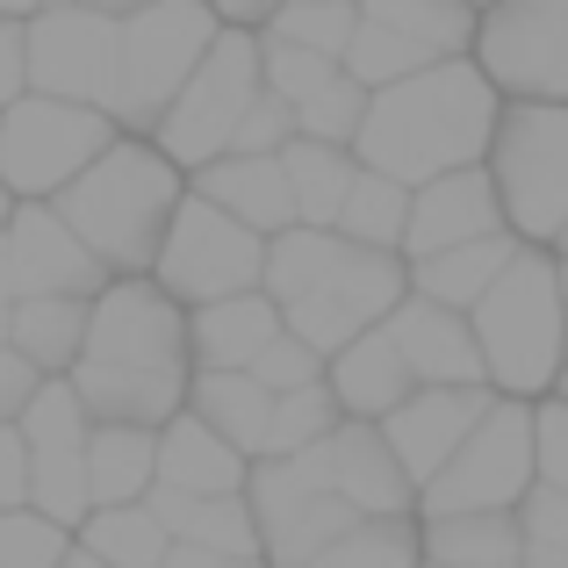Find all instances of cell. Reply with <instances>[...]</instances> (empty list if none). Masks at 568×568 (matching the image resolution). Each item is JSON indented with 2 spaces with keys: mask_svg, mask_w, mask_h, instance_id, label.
Wrapping results in <instances>:
<instances>
[{
  "mask_svg": "<svg viewBox=\"0 0 568 568\" xmlns=\"http://www.w3.org/2000/svg\"><path fill=\"white\" fill-rule=\"evenodd\" d=\"M72 396L94 425H144L166 432L187 410V310L152 274H123L87 310V346L72 361Z\"/></svg>",
  "mask_w": 568,
  "mask_h": 568,
  "instance_id": "obj_1",
  "label": "cell"
},
{
  "mask_svg": "<svg viewBox=\"0 0 568 568\" xmlns=\"http://www.w3.org/2000/svg\"><path fill=\"white\" fill-rule=\"evenodd\" d=\"M497 115H504V94L483 80V65L475 58H439V65L367 94L353 159L403 187H425L439 173L483 166L489 138H497Z\"/></svg>",
  "mask_w": 568,
  "mask_h": 568,
  "instance_id": "obj_2",
  "label": "cell"
},
{
  "mask_svg": "<svg viewBox=\"0 0 568 568\" xmlns=\"http://www.w3.org/2000/svg\"><path fill=\"white\" fill-rule=\"evenodd\" d=\"M260 288L274 295L281 324L332 361V353L353 346L361 332L388 324V310L410 295V266H403L396 252H367L338 231L288 223L281 237H266V281Z\"/></svg>",
  "mask_w": 568,
  "mask_h": 568,
  "instance_id": "obj_3",
  "label": "cell"
},
{
  "mask_svg": "<svg viewBox=\"0 0 568 568\" xmlns=\"http://www.w3.org/2000/svg\"><path fill=\"white\" fill-rule=\"evenodd\" d=\"M181 202H187V173L173 166L152 138H115L51 209L101 260V274L123 281V274H152L159 237H166V223H173Z\"/></svg>",
  "mask_w": 568,
  "mask_h": 568,
  "instance_id": "obj_4",
  "label": "cell"
},
{
  "mask_svg": "<svg viewBox=\"0 0 568 568\" xmlns=\"http://www.w3.org/2000/svg\"><path fill=\"white\" fill-rule=\"evenodd\" d=\"M475 353H483V382L497 396L540 403L555 396L568 367V303H561V260L547 245H518L497 288L468 310Z\"/></svg>",
  "mask_w": 568,
  "mask_h": 568,
  "instance_id": "obj_5",
  "label": "cell"
},
{
  "mask_svg": "<svg viewBox=\"0 0 568 568\" xmlns=\"http://www.w3.org/2000/svg\"><path fill=\"white\" fill-rule=\"evenodd\" d=\"M483 173L497 181L504 231L555 252L568 223V101H504Z\"/></svg>",
  "mask_w": 568,
  "mask_h": 568,
  "instance_id": "obj_6",
  "label": "cell"
},
{
  "mask_svg": "<svg viewBox=\"0 0 568 568\" xmlns=\"http://www.w3.org/2000/svg\"><path fill=\"white\" fill-rule=\"evenodd\" d=\"M223 37V22L202 0H152L144 14L123 22V58H115V94L109 115L123 138H152L159 115L181 101L194 65L209 58V43Z\"/></svg>",
  "mask_w": 568,
  "mask_h": 568,
  "instance_id": "obj_7",
  "label": "cell"
},
{
  "mask_svg": "<svg viewBox=\"0 0 568 568\" xmlns=\"http://www.w3.org/2000/svg\"><path fill=\"white\" fill-rule=\"evenodd\" d=\"M115 138L123 130L109 109L22 94L0 109V187H8V202H58Z\"/></svg>",
  "mask_w": 568,
  "mask_h": 568,
  "instance_id": "obj_8",
  "label": "cell"
},
{
  "mask_svg": "<svg viewBox=\"0 0 568 568\" xmlns=\"http://www.w3.org/2000/svg\"><path fill=\"white\" fill-rule=\"evenodd\" d=\"M260 94H266V87H260V29H223V37L209 43V58L194 65V80L181 87V101L159 115L152 144H159V152H166L181 173L216 166V159L231 152L245 109H252Z\"/></svg>",
  "mask_w": 568,
  "mask_h": 568,
  "instance_id": "obj_9",
  "label": "cell"
},
{
  "mask_svg": "<svg viewBox=\"0 0 568 568\" xmlns=\"http://www.w3.org/2000/svg\"><path fill=\"white\" fill-rule=\"evenodd\" d=\"M245 504H252V526H260V561L266 568H303L317 561L338 532H353V504L332 497V460L324 446L288 460H252L245 475Z\"/></svg>",
  "mask_w": 568,
  "mask_h": 568,
  "instance_id": "obj_10",
  "label": "cell"
},
{
  "mask_svg": "<svg viewBox=\"0 0 568 568\" xmlns=\"http://www.w3.org/2000/svg\"><path fill=\"white\" fill-rule=\"evenodd\" d=\"M532 475V403L497 396L483 425L460 439V454L417 489V518H460V511H518Z\"/></svg>",
  "mask_w": 568,
  "mask_h": 568,
  "instance_id": "obj_11",
  "label": "cell"
},
{
  "mask_svg": "<svg viewBox=\"0 0 568 568\" xmlns=\"http://www.w3.org/2000/svg\"><path fill=\"white\" fill-rule=\"evenodd\" d=\"M152 281L181 310L223 303V295H245V288H260V281H266V237L245 231L237 216H223L216 202H202V194L187 187V202L173 209L166 237H159Z\"/></svg>",
  "mask_w": 568,
  "mask_h": 568,
  "instance_id": "obj_12",
  "label": "cell"
},
{
  "mask_svg": "<svg viewBox=\"0 0 568 568\" xmlns=\"http://www.w3.org/2000/svg\"><path fill=\"white\" fill-rule=\"evenodd\" d=\"M468 58L504 101H568V0H489Z\"/></svg>",
  "mask_w": 568,
  "mask_h": 568,
  "instance_id": "obj_13",
  "label": "cell"
},
{
  "mask_svg": "<svg viewBox=\"0 0 568 568\" xmlns=\"http://www.w3.org/2000/svg\"><path fill=\"white\" fill-rule=\"evenodd\" d=\"M29 51V94L80 101V109H109L115 94V58H123V22L87 0H58L22 22Z\"/></svg>",
  "mask_w": 568,
  "mask_h": 568,
  "instance_id": "obj_14",
  "label": "cell"
},
{
  "mask_svg": "<svg viewBox=\"0 0 568 568\" xmlns=\"http://www.w3.org/2000/svg\"><path fill=\"white\" fill-rule=\"evenodd\" d=\"M87 403L72 396L65 375H51L29 396V410L14 417V432H22L29 446V511H43L51 526L80 532V518L94 511V497H87Z\"/></svg>",
  "mask_w": 568,
  "mask_h": 568,
  "instance_id": "obj_15",
  "label": "cell"
},
{
  "mask_svg": "<svg viewBox=\"0 0 568 568\" xmlns=\"http://www.w3.org/2000/svg\"><path fill=\"white\" fill-rule=\"evenodd\" d=\"M0 266H8L14 303L22 295H101L109 288L101 260L65 231V216L51 202H14L8 231H0Z\"/></svg>",
  "mask_w": 568,
  "mask_h": 568,
  "instance_id": "obj_16",
  "label": "cell"
},
{
  "mask_svg": "<svg viewBox=\"0 0 568 568\" xmlns=\"http://www.w3.org/2000/svg\"><path fill=\"white\" fill-rule=\"evenodd\" d=\"M489 403H497V388H410V396L382 417V439H388V454H396V468L410 475V489H425L432 475L460 454V439L483 425Z\"/></svg>",
  "mask_w": 568,
  "mask_h": 568,
  "instance_id": "obj_17",
  "label": "cell"
},
{
  "mask_svg": "<svg viewBox=\"0 0 568 568\" xmlns=\"http://www.w3.org/2000/svg\"><path fill=\"white\" fill-rule=\"evenodd\" d=\"M497 231H504L497 181H489L483 166H460V173H439V181L410 187V231H403V260H432V252L475 245V237H497Z\"/></svg>",
  "mask_w": 568,
  "mask_h": 568,
  "instance_id": "obj_18",
  "label": "cell"
},
{
  "mask_svg": "<svg viewBox=\"0 0 568 568\" xmlns=\"http://www.w3.org/2000/svg\"><path fill=\"white\" fill-rule=\"evenodd\" d=\"M388 338H396L403 367H410L417 388H489L483 382V353H475V332L460 310H439L425 303V295H403L396 310H388L382 324Z\"/></svg>",
  "mask_w": 568,
  "mask_h": 568,
  "instance_id": "obj_19",
  "label": "cell"
},
{
  "mask_svg": "<svg viewBox=\"0 0 568 568\" xmlns=\"http://www.w3.org/2000/svg\"><path fill=\"white\" fill-rule=\"evenodd\" d=\"M324 460H332V497L353 504V518H417V489H410V475L396 468L382 425L346 417V425L324 439Z\"/></svg>",
  "mask_w": 568,
  "mask_h": 568,
  "instance_id": "obj_20",
  "label": "cell"
},
{
  "mask_svg": "<svg viewBox=\"0 0 568 568\" xmlns=\"http://www.w3.org/2000/svg\"><path fill=\"white\" fill-rule=\"evenodd\" d=\"M288 332L266 288H245V295H223V303H202L187 310V361L194 375H245L274 338Z\"/></svg>",
  "mask_w": 568,
  "mask_h": 568,
  "instance_id": "obj_21",
  "label": "cell"
},
{
  "mask_svg": "<svg viewBox=\"0 0 568 568\" xmlns=\"http://www.w3.org/2000/svg\"><path fill=\"white\" fill-rule=\"evenodd\" d=\"M324 388H332V403H338V417H361V425H382L388 410H396L403 396H410V367H403V353H396V338L382 332H361L353 346H338L332 361H324Z\"/></svg>",
  "mask_w": 568,
  "mask_h": 568,
  "instance_id": "obj_22",
  "label": "cell"
},
{
  "mask_svg": "<svg viewBox=\"0 0 568 568\" xmlns=\"http://www.w3.org/2000/svg\"><path fill=\"white\" fill-rule=\"evenodd\" d=\"M187 187L202 194V202H216L223 216H237L245 231H260V237H281L295 223V194H288L281 159H237V152H223L216 166L187 173Z\"/></svg>",
  "mask_w": 568,
  "mask_h": 568,
  "instance_id": "obj_23",
  "label": "cell"
},
{
  "mask_svg": "<svg viewBox=\"0 0 568 568\" xmlns=\"http://www.w3.org/2000/svg\"><path fill=\"white\" fill-rule=\"evenodd\" d=\"M245 475L252 460L231 439H216L202 417L181 410L159 432V489H173V497H245Z\"/></svg>",
  "mask_w": 568,
  "mask_h": 568,
  "instance_id": "obj_24",
  "label": "cell"
},
{
  "mask_svg": "<svg viewBox=\"0 0 568 568\" xmlns=\"http://www.w3.org/2000/svg\"><path fill=\"white\" fill-rule=\"evenodd\" d=\"M159 511L173 547H194V555H223V561H260V526H252L245 497H173V489H152L144 497Z\"/></svg>",
  "mask_w": 568,
  "mask_h": 568,
  "instance_id": "obj_25",
  "label": "cell"
},
{
  "mask_svg": "<svg viewBox=\"0 0 568 568\" xmlns=\"http://www.w3.org/2000/svg\"><path fill=\"white\" fill-rule=\"evenodd\" d=\"M518 245H526V237L497 231V237H475V245L432 252V260H403V266H410V295H425V303L460 310V317H468V310L483 303L489 288H497V274L511 266V252H518Z\"/></svg>",
  "mask_w": 568,
  "mask_h": 568,
  "instance_id": "obj_26",
  "label": "cell"
},
{
  "mask_svg": "<svg viewBox=\"0 0 568 568\" xmlns=\"http://www.w3.org/2000/svg\"><path fill=\"white\" fill-rule=\"evenodd\" d=\"M87 310H94V295H22V303L8 310V346L22 353L43 382L72 375V361H80V346H87Z\"/></svg>",
  "mask_w": 568,
  "mask_h": 568,
  "instance_id": "obj_27",
  "label": "cell"
},
{
  "mask_svg": "<svg viewBox=\"0 0 568 568\" xmlns=\"http://www.w3.org/2000/svg\"><path fill=\"white\" fill-rule=\"evenodd\" d=\"M159 489V432L144 425H87V497L101 504H144Z\"/></svg>",
  "mask_w": 568,
  "mask_h": 568,
  "instance_id": "obj_28",
  "label": "cell"
},
{
  "mask_svg": "<svg viewBox=\"0 0 568 568\" xmlns=\"http://www.w3.org/2000/svg\"><path fill=\"white\" fill-rule=\"evenodd\" d=\"M281 173H288V194H295V223H310V231H332L338 209H346V194H353V181H361V159H353L346 144L288 138Z\"/></svg>",
  "mask_w": 568,
  "mask_h": 568,
  "instance_id": "obj_29",
  "label": "cell"
},
{
  "mask_svg": "<svg viewBox=\"0 0 568 568\" xmlns=\"http://www.w3.org/2000/svg\"><path fill=\"white\" fill-rule=\"evenodd\" d=\"M417 540H425L432 568H504L518 561L526 532H518V511H460V518H417Z\"/></svg>",
  "mask_w": 568,
  "mask_h": 568,
  "instance_id": "obj_30",
  "label": "cell"
},
{
  "mask_svg": "<svg viewBox=\"0 0 568 568\" xmlns=\"http://www.w3.org/2000/svg\"><path fill=\"white\" fill-rule=\"evenodd\" d=\"M187 417H202L216 439H231L245 460H260L266 417H274V396H266L252 375H194V382H187Z\"/></svg>",
  "mask_w": 568,
  "mask_h": 568,
  "instance_id": "obj_31",
  "label": "cell"
},
{
  "mask_svg": "<svg viewBox=\"0 0 568 568\" xmlns=\"http://www.w3.org/2000/svg\"><path fill=\"white\" fill-rule=\"evenodd\" d=\"M72 547L94 555L101 568H159L173 555V540H166L152 504H101V511H87L80 532H72Z\"/></svg>",
  "mask_w": 568,
  "mask_h": 568,
  "instance_id": "obj_32",
  "label": "cell"
},
{
  "mask_svg": "<svg viewBox=\"0 0 568 568\" xmlns=\"http://www.w3.org/2000/svg\"><path fill=\"white\" fill-rule=\"evenodd\" d=\"M361 14L382 22V29H396V37L417 43L425 58H468L475 22H483L475 0H361Z\"/></svg>",
  "mask_w": 568,
  "mask_h": 568,
  "instance_id": "obj_33",
  "label": "cell"
},
{
  "mask_svg": "<svg viewBox=\"0 0 568 568\" xmlns=\"http://www.w3.org/2000/svg\"><path fill=\"white\" fill-rule=\"evenodd\" d=\"M332 231L353 237V245H367V252H396V260H403V231H410V187L388 181V173H367V166H361V181H353V194H346V209H338Z\"/></svg>",
  "mask_w": 568,
  "mask_h": 568,
  "instance_id": "obj_34",
  "label": "cell"
},
{
  "mask_svg": "<svg viewBox=\"0 0 568 568\" xmlns=\"http://www.w3.org/2000/svg\"><path fill=\"white\" fill-rule=\"evenodd\" d=\"M303 568H425V540H417V518H361Z\"/></svg>",
  "mask_w": 568,
  "mask_h": 568,
  "instance_id": "obj_35",
  "label": "cell"
},
{
  "mask_svg": "<svg viewBox=\"0 0 568 568\" xmlns=\"http://www.w3.org/2000/svg\"><path fill=\"white\" fill-rule=\"evenodd\" d=\"M353 29H361V8L353 0H281L274 22L260 29L266 43H295V51H317V58H346Z\"/></svg>",
  "mask_w": 568,
  "mask_h": 568,
  "instance_id": "obj_36",
  "label": "cell"
},
{
  "mask_svg": "<svg viewBox=\"0 0 568 568\" xmlns=\"http://www.w3.org/2000/svg\"><path fill=\"white\" fill-rule=\"evenodd\" d=\"M338 425H346V417H338V403H332V388H324V382L288 388V396H274V417H266V446H260V460L310 454V446H324Z\"/></svg>",
  "mask_w": 568,
  "mask_h": 568,
  "instance_id": "obj_37",
  "label": "cell"
},
{
  "mask_svg": "<svg viewBox=\"0 0 568 568\" xmlns=\"http://www.w3.org/2000/svg\"><path fill=\"white\" fill-rule=\"evenodd\" d=\"M361 115H367V87L353 80L346 65H338L332 80L317 87V94H303V101H295V138L346 144V152H353V138H361Z\"/></svg>",
  "mask_w": 568,
  "mask_h": 568,
  "instance_id": "obj_38",
  "label": "cell"
},
{
  "mask_svg": "<svg viewBox=\"0 0 568 568\" xmlns=\"http://www.w3.org/2000/svg\"><path fill=\"white\" fill-rule=\"evenodd\" d=\"M338 65H346L353 80L367 87V94H382V87L410 80V72L439 65V58H425L417 43H403L396 29H382V22H367V14H361V29H353V43H346V58H338Z\"/></svg>",
  "mask_w": 568,
  "mask_h": 568,
  "instance_id": "obj_39",
  "label": "cell"
},
{
  "mask_svg": "<svg viewBox=\"0 0 568 568\" xmlns=\"http://www.w3.org/2000/svg\"><path fill=\"white\" fill-rule=\"evenodd\" d=\"M72 555V532L51 526L43 511H0V568H58Z\"/></svg>",
  "mask_w": 568,
  "mask_h": 568,
  "instance_id": "obj_40",
  "label": "cell"
},
{
  "mask_svg": "<svg viewBox=\"0 0 568 568\" xmlns=\"http://www.w3.org/2000/svg\"><path fill=\"white\" fill-rule=\"evenodd\" d=\"M245 375L260 382L266 396H288V388H310V382H324V353H317V346H303L295 332H281L274 346H266L260 361L245 367Z\"/></svg>",
  "mask_w": 568,
  "mask_h": 568,
  "instance_id": "obj_41",
  "label": "cell"
},
{
  "mask_svg": "<svg viewBox=\"0 0 568 568\" xmlns=\"http://www.w3.org/2000/svg\"><path fill=\"white\" fill-rule=\"evenodd\" d=\"M532 475L568 497V396L532 403Z\"/></svg>",
  "mask_w": 568,
  "mask_h": 568,
  "instance_id": "obj_42",
  "label": "cell"
},
{
  "mask_svg": "<svg viewBox=\"0 0 568 568\" xmlns=\"http://www.w3.org/2000/svg\"><path fill=\"white\" fill-rule=\"evenodd\" d=\"M288 138H295V109H288V101H274V94H260L245 109V123H237L231 152L237 159H281V152H288Z\"/></svg>",
  "mask_w": 568,
  "mask_h": 568,
  "instance_id": "obj_43",
  "label": "cell"
},
{
  "mask_svg": "<svg viewBox=\"0 0 568 568\" xmlns=\"http://www.w3.org/2000/svg\"><path fill=\"white\" fill-rule=\"evenodd\" d=\"M518 532H526L532 547H568V497L547 483L526 489V504H518Z\"/></svg>",
  "mask_w": 568,
  "mask_h": 568,
  "instance_id": "obj_44",
  "label": "cell"
},
{
  "mask_svg": "<svg viewBox=\"0 0 568 568\" xmlns=\"http://www.w3.org/2000/svg\"><path fill=\"white\" fill-rule=\"evenodd\" d=\"M37 388H43V375L8 346V338H0V425H14V417L29 410V396H37Z\"/></svg>",
  "mask_w": 568,
  "mask_h": 568,
  "instance_id": "obj_45",
  "label": "cell"
},
{
  "mask_svg": "<svg viewBox=\"0 0 568 568\" xmlns=\"http://www.w3.org/2000/svg\"><path fill=\"white\" fill-rule=\"evenodd\" d=\"M29 504V446L14 425H0V511H22Z\"/></svg>",
  "mask_w": 568,
  "mask_h": 568,
  "instance_id": "obj_46",
  "label": "cell"
},
{
  "mask_svg": "<svg viewBox=\"0 0 568 568\" xmlns=\"http://www.w3.org/2000/svg\"><path fill=\"white\" fill-rule=\"evenodd\" d=\"M29 94V51H22V22L0 14V109Z\"/></svg>",
  "mask_w": 568,
  "mask_h": 568,
  "instance_id": "obj_47",
  "label": "cell"
},
{
  "mask_svg": "<svg viewBox=\"0 0 568 568\" xmlns=\"http://www.w3.org/2000/svg\"><path fill=\"white\" fill-rule=\"evenodd\" d=\"M202 8L216 14L223 29H266V22H274V8H281V0H202Z\"/></svg>",
  "mask_w": 568,
  "mask_h": 568,
  "instance_id": "obj_48",
  "label": "cell"
},
{
  "mask_svg": "<svg viewBox=\"0 0 568 568\" xmlns=\"http://www.w3.org/2000/svg\"><path fill=\"white\" fill-rule=\"evenodd\" d=\"M159 568H266V561H223V555H194V547H173Z\"/></svg>",
  "mask_w": 568,
  "mask_h": 568,
  "instance_id": "obj_49",
  "label": "cell"
},
{
  "mask_svg": "<svg viewBox=\"0 0 568 568\" xmlns=\"http://www.w3.org/2000/svg\"><path fill=\"white\" fill-rule=\"evenodd\" d=\"M518 568H568V547H518Z\"/></svg>",
  "mask_w": 568,
  "mask_h": 568,
  "instance_id": "obj_50",
  "label": "cell"
},
{
  "mask_svg": "<svg viewBox=\"0 0 568 568\" xmlns=\"http://www.w3.org/2000/svg\"><path fill=\"white\" fill-rule=\"evenodd\" d=\"M87 8H101V14H115V22H130V14H144L152 0H87Z\"/></svg>",
  "mask_w": 568,
  "mask_h": 568,
  "instance_id": "obj_51",
  "label": "cell"
},
{
  "mask_svg": "<svg viewBox=\"0 0 568 568\" xmlns=\"http://www.w3.org/2000/svg\"><path fill=\"white\" fill-rule=\"evenodd\" d=\"M37 8H43V0H0V14H8V22H29Z\"/></svg>",
  "mask_w": 568,
  "mask_h": 568,
  "instance_id": "obj_52",
  "label": "cell"
},
{
  "mask_svg": "<svg viewBox=\"0 0 568 568\" xmlns=\"http://www.w3.org/2000/svg\"><path fill=\"white\" fill-rule=\"evenodd\" d=\"M8 310H14V288H8V266H0V338H8Z\"/></svg>",
  "mask_w": 568,
  "mask_h": 568,
  "instance_id": "obj_53",
  "label": "cell"
},
{
  "mask_svg": "<svg viewBox=\"0 0 568 568\" xmlns=\"http://www.w3.org/2000/svg\"><path fill=\"white\" fill-rule=\"evenodd\" d=\"M58 568H101V561H94V555H80V547H72V555L58 561Z\"/></svg>",
  "mask_w": 568,
  "mask_h": 568,
  "instance_id": "obj_54",
  "label": "cell"
},
{
  "mask_svg": "<svg viewBox=\"0 0 568 568\" xmlns=\"http://www.w3.org/2000/svg\"><path fill=\"white\" fill-rule=\"evenodd\" d=\"M8 216H14V202H8V187H0V231H8Z\"/></svg>",
  "mask_w": 568,
  "mask_h": 568,
  "instance_id": "obj_55",
  "label": "cell"
},
{
  "mask_svg": "<svg viewBox=\"0 0 568 568\" xmlns=\"http://www.w3.org/2000/svg\"><path fill=\"white\" fill-rule=\"evenodd\" d=\"M555 260H568V223H561V237H555Z\"/></svg>",
  "mask_w": 568,
  "mask_h": 568,
  "instance_id": "obj_56",
  "label": "cell"
},
{
  "mask_svg": "<svg viewBox=\"0 0 568 568\" xmlns=\"http://www.w3.org/2000/svg\"><path fill=\"white\" fill-rule=\"evenodd\" d=\"M555 396H568V367H561V382H555Z\"/></svg>",
  "mask_w": 568,
  "mask_h": 568,
  "instance_id": "obj_57",
  "label": "cell"
},
{
  "mask_svg": "<svg viewBox=\"0 0 568 568\" xmlns=\"http://www.w3.org/2000/svg\"><path fill=\"white\" fill-rule=\"evenodd\" d=\"M561 303H568V260H561Z\"/></svg>",
  "mask_w": 568,
  "mask_h": 568,
  "instance_id": "obj_58",
  "label": "cell"
},
{
  "mask_svg": "<svg viewBox=\"0 0 568 568\" xmlns=\"http://www.w3.org/2000/svg\"><path fill=\"white\" fill-rule=\"evenodd\" d=\"M43 8H58V0H43Z\"/></svg>",
  "mask_w": 568,
  "mask_h": 568,
  "instance_id": "obj_59",
  "label": "cell"
},
{
  "mask_svg": "<svg viewBox=\"0 0 568 568\" xmlns=\"http://www.w3.org/2000/svg\"><path fill=\"white\" fill-rule=\"evenodd\" d=\"M475 8H489V0H475Z\"/></svg>",
  "mask_w": 568,
  "mask_h": 568,
  "instance_id": "obj_60",
  "label": "cell"
},
{
  "mask_svg": "<svg viewBox=\"0 0 568 568\" xmlns=\"http://www.w3.org/2000/svg\"><path fill=\"white\" fill-rule=\"evenodd\" d=\"M504 568H518V561H504Z\"/></svg>",
  "mask_w": 568,
  "mask_h": 568,
  "instance_id": "obj_61",
  "label": "cell"
},
{
  "mask_svg": "<svg viewBox=\"0 0 568 568\" xmlns=\"http://www.w3.org/2000/svg\"><path fill=\"white\" fill-rule=\"evenodd\" d=\"M353 8H361V0H353Z\"/></svg>",
  "mask_w": 568,
  "mask_h": 568,
  "instance_id": "obj_62",
  "label": "cell"
},
{
  "mask_svg": "<svg viewBox=\"0 0 568 568\" xmlns=\"http://www.w3.org/2000/svg\"><path fill=\"white\" fill-rule=\"evenodd\" d=\"M425 568H432V561H425Z\"/></svg>",
  "mask_w": 568,
  "mask_h": 568,
  "instance_id": "obj_63",
  "label": "cell"
}]
</instances>
